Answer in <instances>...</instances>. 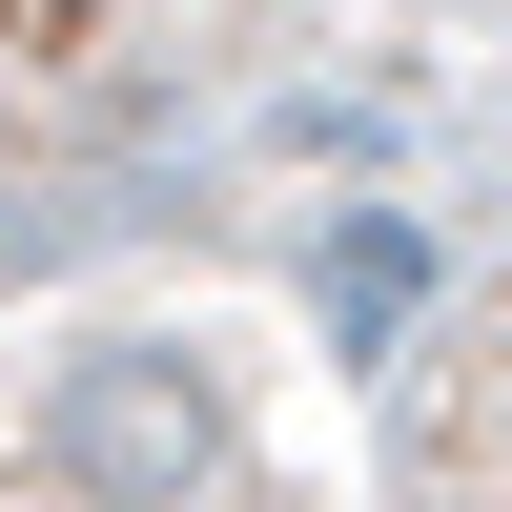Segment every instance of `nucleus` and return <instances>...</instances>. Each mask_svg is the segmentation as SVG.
Returning <instances> with one entry per match:
<instances>
[{
  "label": "nucleus",
  "mask_w": 512,
  "mask_h": 512,
  "mask_svg": "<svg viewBox=\"0 0 512 512\" xmlns=\"http://www.w3.org/2000/svg\"><path fill=\"white\" fill-rule=\"evenodd\" d=\"M410 287H431V246H410V226H349V246H328V328H390Z\"/></svg>",
  "instance_id": "obj_2"
},
{
  "label": "nucleus",
  "mask_w": 512,
  "mask_h": 512,
  "mask_svg": "<svg viewBox=\"0 0 512 512\" xmlns=\"http://www.w3.org/2000/svg\"><path fill=\"white\" fill-rule=\"evenodd\" d=\"M41 451H62V492L164 512V492H205V472H226V390H205L185 349H62V390H41Z\"/></svg>",
  "instance_id": "obj_1"
}]
</instances>
